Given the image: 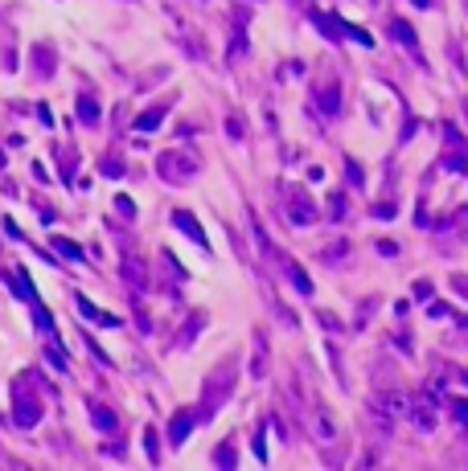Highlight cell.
<instances>
[{"label":"cell","instance_id":"6da1fadb","mask_svg":"<svg viewBox=\"0 0 468 471\" xmlns=\"http://www.w3.org/2000/svg\"><path fill=\"white\" fill-rule=\"evenodd\" d=\"M193 423H198V418H193V410H181V414L173 418V430H168V439H173V442H185V435L193 430Z\"/></svg>","mask_w":468,"mask_h":471},{"label":"cell","instance_id":"7a4b0ae2","mask_svg":"<svg viewBox=\"0 0 468 471\" xmlns=\"http://www.w3.org/2000/svg\"><path fill=\"white\" fill-rule=\"evenodd\" d=\"M78 311H83L86 320H95V324H119L116 316H103V311H95V308H91V299H83V295H78Z\"/></svg>","mask_w":468,"mask_h":471},{"label":"cell","instance_id":"3957f363","mask_svg":"<svg viewBox=\"0 0 468 471\" xmlns=\"http://www.w3.org/2000/svg\"><path fill=\"white\" fill-rule=\"evenodd\" d=\"M173 222H177V226H181L185 234H193V242H201V246H205V234H201V226L193 222V217H189V213H177Z\"/></svg>","mask_w":468,"mask_h":471},{"label":"cell","instance_id":"277c9868","mask_svg":"<svg viewBox=\"0 0 468 471\" xmlns=\"http://www.w3.org/2000/svg\"><path fill=\"white\" fill-rule=\"evenodd\" d=\"M161 123H165V111H161V107H152L148 115H140V119H136V128H140V131H152V128H161Z\"/></svg>","mask_w":468,"mask_h":471},{"label":"cell","instance_id":"5b68a950","mask_svg":"<svg viewBox=\"0 0 468 471\" xmlns=\"http://www.w3.org/2000/svg\"><path fill=\"white\" fill-rule=\"evenodd\" d=\"M91 423L99 426V430H111V426H116V414H111V410H91Z\"/></svg>","mask_w":468,"mask_h":471},{"label":"cell","instance_id":"8992f818","mask_svg":"<svg viewBox=\"0 0 468 471\" xmlns=\"http://www.w3.org/2000/svg\"><path fill=\"white\" fill-rule=\"evenodd\" d=\"M78 107H83V123H95V119H99V107H95V98H83V103H78Z\"/></svg>","mask_w":468,"mask_h":471},{"label":"cell","instance_id":"52a82bcc","mask_svg":"<svg viewBox=\"0 0 468 471\" xmlns=\"http://www.w3.org/2000/svg\"><path fill=\"white\" fill-rule=\"evenodd\" d=\"M390 29H395V37H402V41H407V46L415 49V33L407 29V25H402V21H395V25H390Z\"/></svg>","mask_w":468,"mask_h":471},{"label":"cell","instance_id":"ba28073f","mask_svg":"<svg viewBox=\"0 0 468 471\" xmlns=\"http://www.w3.org/2000/svg\"><path fill=\"white\" fill-rule=\"evenodd\" d=\"M320 103H325V115H337V86H329V90H325V98H320Z\"/></svg>","mask_w":468,"mask_h":471}]
</instances>
